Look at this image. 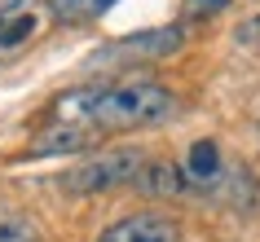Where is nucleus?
Masks as SVG:
<instances>
[{"mask_svg":"<svg viewBox=\"0 0 260 242\" xmlns=\"http://www.w3.org/2000/svg\"><path fill=\"white\" fill-rule=\"evenodd\" d=\"M181 176H185V189H216V181L225 176V159H220V146L216 141H194L185 163H181Z\"/></svg>","mask_w":260,"mask_h":242,"instance_id":"obj_6","label":"nucleus"},{"mask_svg":"<svg viewBox=\"0 0 260 242\" xmlns=\"http://www.w3.org/2000/svg\"><path fill=\"white\" fill-rule=\"evenodd\" d=\"M185 44V27H150V31H133L119 40L102 44L93 53V66H137V62H164Z\"/></svg>","mask_w":260,"mask_h":242,"instance_id":"obj_3","label":"nucleus"},{"mask_svg":"<svg viewBox=\"0 0 260 242\" xmlns=\"http://www.w3.org/2000/svg\"><path fill=\"white\" fill-rule=\"evenodd\" d=\"M115 5V0H49L57 22H88V18H102Z\"/></svg>","mask_w":260,"mask_h":242,"instance_id":"obj_9","label":"nucleus"},{"mask_svg":"<svg viewBox=\"0 0 260 242\" xmlns=\"http://www.w3.org/2000/svg\"><path fill=\"white\" fill-rule=\"evenodd\" d=\"M0 242H40V225L18 212H0Z\"/></svg>","mask_w":260,"mask_h":242,"instance_id":"obj_10","label":"nucleus"},{"mask_svg":"<svg viewBox=\"0 0 260 242\" xmlns=\"http://www.w3.org/2000/svg\"><path fill=\"white\" fill-rule=\"evenodd\" d=\"M230 0H185L181 5V18H212V14H220Z\"/></svg>","mask_w":260,"mask_h":242,"instance_id":"obj_11","label":"nucleus"},{"mask_svg":"<svg viewBox=\"0 0 260 242\" xmlns=\"http://www.w3.org/2000/svg\"><path fill=\"white\" fill-rule=\"evenodd\" d=\"M93 141L97 132L80 128V123H67V119H53L31 141V154H80V150H93Z\"/></svg>","mask_w":260,"mask_h":242,"instance_id":"obj_7","label":"nucleus"},{"mask_svg":"<svg viewBox=\"0 0 260 242\" xmlns=\"http://www.w3.org/2000/svg\"><path fill=\"white\" fill-rule=\"evenodd\" d=\"M49 22H53L49 0H0V57L31 49Z\"/></svg>","mask_w":260,"mask_h":242,"instance_id":"obj_4","label":"nucleus"},{"mask_svg":"<svg viewBox=\"0 0 260 242\" xmlns=\"http://www.w3.org/2000/svg\"><path fill=\"white\" fill-rule=\"evenodd\" d=\"M238 44H260V14L247 18L243 27H238Z\"/></svg>","mask_w":260,"mask_h":242,"instance_id":"obj_12","label":"nucleus"},{"mask_svg":"<svg viewBox=\"0 0 260 242\" xmlns=\"http://www.w3.org/2000/svg\"><path fill=\"white\" fill-rule=\"evenodd\" d=\"M141 163H146L141 150H106V154H93L88 163H75L71 172H62L57 176V189H67L75 198H88V194H102V189L133 185Z\"/></svg>","mask_w":260,"mask_h":242,"instance_id":"obj_2","label":"nucleus"},{"mask_svg":"<svg viewBox=\"0 0 260 242\" xmlns=\"http://www.w3.org/2000/svg\"><path fill=\"white\" fill-rule=\"evenodd\" d=\"M177 110L172 88L154 80H128V84H106V88H67L53 101V119L80 123L88 132H133V128H150L164 123Z\"/></svg>","mask_w":260,"mask_h":242,"instance_id":"obj_1","label":"nucleus"},{"mask_svg":"<svg viewBox=\"0 0 260 242\" xmlns=\"http://www.w3.org/2000/svg\"><path fill=\"white\" fill-rule=\"evenodd\" d=\"M133 185L141 194H150V198H181L185 194V176H181L177 163H168V159H146Z\"/></svg>","mask_w":260,"mask_h":242,"instance_id":"obj_8","label":"nucleus"},{"mask_svg":"<svg viewBox=\"0 0 260 242\" xmlns=\"http://www.w3.org/2000/svg\"><path fill=\"white\" fill-rule=\"evenodd\" d=\"M97 242H181V225L164 212H133L106 225Z\"/></svg>","mask_w":260,"mask_h":242,"instance_id":"obj_5","label":"nucleus"}]
</instances>
